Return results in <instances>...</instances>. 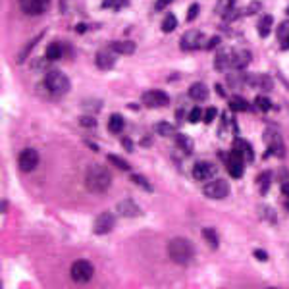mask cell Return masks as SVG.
Masks as SVG:
<instances>
[{
    "label": "cell",
    "mask_w": 289,
    "mask_h": 289,
    "mask_svg": "<svg viewBox=\"0 0 289 289\" xmlns=\"http://www.w3.org/2000/svg\"><path fill=\"white\" fill-rule=\"evenodd\" d=\"M112 184V176L110 172L106 170L105 166H89L87 168V174H85V185L91 193H105L106 189Z\"/></svg>",
    "instance_id": "1"
},
{
    "label": "cell",
    "mask_w": 289,
    "mask_h": 289,
    "mask_svg": "<svg viewBox=\"0 0 289 289\" xmlns=\"http://www.w3.org/2000/svg\"><path fill=\"white\" fill-rule=\"evenodd\" d=\"M168 255L176 264H189L193 261L195 247H193V243L189 239L176 237V239H172L168 243Z\"/></svg>",
    "instance_id": "2"
},
{
    "label": "cell",
    "mask_w": 289,
    "mask_h": 289,
    "mask_svg": "<svg viewBox=\"0 0 289 289\" xmlns=\"http://www.w3.org/2000/svg\"><path fill=\"white\" fill-rule=\"evenodd\" d=\"M45 87H47L53 95L62 97V95H66V93L70 91V79H68V76H66L64 72L53 70V72H49L47 78H45Z\"/></svg>",
    "instance_id": "3"
},
{
    "label": "cell",
    "mask_w": 289,
    "mask_h": 289,
    "mask_svg": "<svg viewBox=\"0 0 289 289\" xmlns=\"http://www.w3.org/2000/svg\"><path fill=\"white\" fill-rule=\"evenodd\" d=\"M72 280L74 282H78V284H87L91 278H93V274H95V268H93V264L89 263V261H76V263L72 264Z\"/></svg>",
    "instance_id": "4"
},
{
    "label": "cell",
    "mask_w": 289,
    "mask_h": 289,
    "mask_svg": "<svg viewBox=\"0 0 289 289\" xmlns=\"http://www.w3.org/2000/svg\"><path fill=\"white\" fill-rule=\"evenodd\" d=\"M205 195L209 199H226L230 195V185L226 180H212L205 185Z\"/></svg>",
    "instance_id": "5"
},
{
    "label": "cell",
    "mask_w": 289,
    "mask_h": 289,
    "mask_svg": "<svg viewBox=\"0 0 289 289\" xmlns=\"http://www.w3.org/2000/svg\"><path fill=\"white\" fill-rule=\"evenodd\" d=\"M264 141L268 145V153L270 155H276V157H284V139L282 135L276 131V130H266L264 133Z\"/></svg>",
    "instance_id": "6"
},
{
    "label": "cell",
    "mask_w": 289,
    "mask_h": 289,
    "mask_svg": "<svg viewBox=\"0 0 289 289\" xmlns=\"http://www.w3.org/2000/svg\"><path fill=\"white\" fill-rule=\"evenodd\" d=\"M51 0H20V8L27 16H41L49 10Z\"/></svg>",
    "instance_id": "7"
},
{
    "label": "cell",
    "mask_w": 289,
    "mask_h": 289,
    "mask_svg": "<svg viewBox=\"0 0 289 289\" xmlns=\"http://www.w3.org/2000/svg\"><path fill=\"white\" fill-rule=\"evenodd\" d=\"M170 103V97L160 91V89H153V91H147L143 95V105L149 106V108H162Z\"/></svg>",
    "instance_id": "8"
},
{
    "label": "cell",
    "mask_w": 289,
    "mask_h": 289,
    "mask_svg": "<svg viewBox=\"0 0 289 289\" xmlns=\"http://www.w3.org/2000/svg\"><path fill=\"white\" fill-rule=\"evenodd\" d=\"M18 164H20V170L22 172H33L39 164V153L35 149H26L20 153L18 157Z\"/></svg>",
    "instance_id": "9"
},
{
    "label": "cell",
    "mask_w": 289,
    "mask_h": 289,
    "mask_svg": "<svg viewBox=\"0 0 289 289\" xmlns=\"http://www.w3.org/2000/svg\"><path fill=\"white\" fill-rule=\"evenodd\" d=\"M114 226H116V218H114V214H112V212H103V214L97 216L93 230H95L97 236H105V234H108V232H112Z\"/></svg>",
    "instance_id": "10"
},
{
    "label": "cell",
    "mask_w": 289,
    "mask_h": 289,
    "mask_svg": "<svg viewBox=\"0 0 289 289\" xmlns=\"http://www.w3.org/2000/svg\"><path fill=\"white\" fill-rule=\"evenodd\" d=\"M203 41H205V33H201V31H187V33H184V37L180 39V47H182V51H195V49H199L203 45Z\"/></svg>",
    "instance_id": "11"
},
{
    "label": "cell",
    "mask_w": 289,
    "mask_h": 289,
    "mask_svg": "<svg viewBox=\"0 0 289 289\" xmlns=\"http://www.w3.org/2000/svg\"><path fill=\"white\" fill-rule=\"evenodd\" d=\"M226 166H228V172L232 178H241L243 176V166H245V158L241 157L237 151H232L230 157L226 160Z\"/></svg>",
    "instance_id": "12"
},
{
    "label": "cell",
    "mask_w": 289,
    "mask_h": 289,
    "mask_svg": "<svg viewBox=\"0 0 289 289\" xmlns=\"http://www.w3.org/2000/svg\"><path fill=\"white\" fill-rule=\"evenodd\" d=\"M214 176H216V166L212 162H197L193 166V178L199 180V182L210 180Z\"/></svg>",
    "instance_id": "13"
},
{
    "label": "cell",
    "mask_w": 289,
    "mask_h": 289,
    "mask_svg": "<svg viewBox=\"0 0 289 289\" xmlns=\"http://www.w3.org/2000/svg\"><path fill=\"white\" fill-rule=\"evenodd\" d=\"M116 51H112V49H103V51H99L97 53V66L101 68V70H112L114 68V64H116Z\"/></svg>",
    "instance_id": "14"
},
{
    "label": "cell",
    "mask_w": 289,
    "mask_h": 289,
    "mask_svg": "<svg viewBox=\"0 0 289 289\" xmlns=\"http://www.w3.org/2000/svg\"><path fill=\"white\" fill-rule=\"evenodd\" d=\"M118 212L122 214V216H126V218H135V216H139L141 214V209L133 203L131 199H126V201H120L118 203Z\"/></svg>",
    "instance_id": "15"
},
{
    "label": "cell",
    "mask_w": 289,
    "mask_h": 289,
    "mask_svg": "<svg viewBox=\"0 0 289 289\" xmlns=\"http://www.w3.org/2000/svg\"><path fill=\"white\" fill-rule=\"evenodd\" d=\"M249 62H251V53L249 51H236V53H232V68L243 70L245 66H249Z\"/></svg>",
    "instance_id": "16"
},
{
    "label": "cell",
    "mask_w": 289,
    "mask_h": 289,
    "mask_svg": "<svg viewBox=\"0 0 289 289\" xmlns=\"http://www.w3.org/2000/svg\"><path fill=\"white\" fill-rule=\"evenodd\" d=\"M189 99H193V101H207L209 99V87L205 85V83H195V85H191V89H189Z\"/></svg>",
    "instance_id": "17"
},
{
    "label": "cell",
    "mask_w": 289,
    "mask_h": 289,
    "mask_svg": "<svg viewBox=\"0 0 289 289\" xmlns=\"http://www.w3.org/2000/svg\"><path fill=\"white\" fill-rule=\"evenodd\" d=\"M234 151H237L241 157L247 160V162H253V158H255L251 145H249L247 141H243V139H236V143H234Z\"/></svg>",
    "instance_id": "18"
},
{
    "label": "cell",
    "mask_w": 289,
    "mask_h": 289,
    "mask_svg": "<svg viewBox=\"0 0 289 289\" xmlns=\"http://www.w3.org/2000/svg\"><path fill=\"white\" fill-rule=\"evenodd\" d=\"M112 51H116L118 54H133L137 51V45L133 41H116L110 45Z\"/></svg>",
    "instance_id": "19"
},
{
    "label": "cell",
    "mask_w": 289,
    "mask_h": 289,
    "mask_svg": "<svg viewBox=\"0 0 289 289\" xmlns=\"http://www.w3.org/2000/svg\"><path fill=\"white\" fill-rule=\"evenodd\" d=\"M124 126H126V122H124V118L120 116V114H112L110 116V120H108V130L110 133H122L124 131Z\"/></svg>",
    "instance_id": "20"
},
{
    "label": "cell",
    "mask_w": 289,
    "mask_h": 289,
    "mask_svg": "<svg viewBox=\"0 0 289 289\" xmlns=\"http://www.w3.org/2000/svg\"><path fill=\"white\" fill-rule=\"evenodd\" d=\"M45 56L49 58V60H60L62 56H64V51H62V45L60 43H51L49 47H47V53H45Z\"/></svg>",
    "instance_id": "21"
},
{
    "label": "cell",
    "mask_w": 289,
    "mask_h": 289,
    "mask_svg": "<svg viewBox=\"0 0 289 289\" xmlns=\"http://www.w3.org/2000/svg\"><path fill=\"white\" fill-rule=\"evenodd\" d=\"M176 143H178V147L184 151L185 155H189V153L193 151V141H191V137H187V135H184V133L176 135Z\"/></svg>",
    "instance_id": "22"
},
{
    "label": "cell",
    "mask_w": 289,
    "mask_h": 289,
    "mask_svg": "<svg viewBox=\"0 0 289 289\" xmlns=\"http://www.w3.org/2000/svg\"><path fill=\"white\" fill-rule=\"evenodd\" d=\"M230 108L234 112H247L249 110V103L243 97H232L230 99Z\"/></svg>",
    "instance_id": "23"
},
{
    "label": "cell",
    "mask_w": 289,
    "mask_h": 289,
    "mask_svg": "<svg viewBox=\"0 0 289 289\" xmlns=\"http://www.w3.org/2000/svg\"><path fill=\"white\" fill-rule=\"evenodd\" d=\"M272 16H263L261 22H259V35L261 37H268L270 35V29H272Z\"/></svg>",
    "instance_id": "24"
},
{
    "label": "cell",
    "mask_w": 289,
    "mask_h": 289,
    "mask_svg": "<svg viewBox=\"0 0 289 289\" xmlns=\"http://www.w3.org/2000/svg\"><path fill=\"white\" fill-rule=\"evenodd\" d=\"M176 27H178L176 16H174V14H168V16L164 18V22H162V31H164V33H172Z\"/></svg>",
    "instance_id": "25"
},
{
    "label": "cell",
    "mask_w": 289,
    "mask_h": 289,
    "mask_svg": "<svg viewBox=\"0 0 289 289\" xmlns=\"http://www.w3.org/2000/svg\"><path fill=\"white\" fill-rule=\"evenodd\" d=\"M130 4V0H103V8L108 10H122Z\"/></svg>",
    "instance_id": "26"
},
{
    "label": "cell",
    "mask_w": 289,
    "mask_h": 289,
    "mask_svg": "<svg viewBox=\"0 0 289 289\" xmlns=\"http://www.w3.org/2000/svg\"><path fill=\"white\" fill-rule=\"evenodd\" d=\"M203 237L207 239V243L210 245L212 249H216V247H218V234H216L212 228H205V230H203Z\"/></svg>",
    "instance_id": "27"
},
{
    "label": "cell",
    "mask_w": 289,
    "mask_h": 289,
    "mask_svg": "<svg viewBox=\"0 0 289 289\" xmlns=\"http://www.w3.org/2000/svg\"><path fill=\"white\" fill-rule=\"evenodd\" d=\"M157 131H158V135H162V137H170V135L176 133V128H174L172 124H168V122H160L157 126Z\"/></svg>",
    "instance_id": "28"
},
{
    "label": "cell",
    "mask_w": 289,
    "mask_h": 289,
    "mask_svg": "<svg viewBox=\"0 0 289 289\" xmlns=\"http://www.w3.org/2000/svg\"><path fill=\"white\" fill-rule=\"evenodd\" d=\"M255 108H257L259 112H268V110L272 108V103L268 101V97H257V99H255Z\"/></svg>",
    "instance_id": "29"
},
{
    "label": "cell",
    "mask_w": 289,
    "mask_h": 289,
    "mask_svg": "<svg viewBox=\"0 0 289 289\" xmlns=\"http://www.w3.org/2000/svg\"><path fill=\"white\" fill-rule=\"evenodd\" d=\"M108 162H112L116 168H120V170H130V164L124 160V158L116 157V155H108Z\"/></svg>",
    "instance_id": "30"
},
{
    "label": "cell",
    "mask_w": 289,
    "mask_h": 289,
    "mask_svg": "<svg viewBox=\"0 0 289 289\" xmlns=\"http://www.w3.org/2000/svg\"><path fill=\"white\" fill-rule=\"evenodd\" d=\"M276 35H278L280 43H282V41H286V39L289 37V22L280 24V26H278V29H276Z\"/></svg>",
    "instance_id": "31"
},
{
    "label": "cell",
    "mask_w": 289,
    "mask_h": 289,
    "mask_svg": "<svg viewBox=\"0 0 289 289\" xmlns=\"http://www.w3.org/2000/svg\"><path fill=\"white\" fill-rule=\"evenodd\" d=\"M201 120H205V110L193 108L191 114H189V122H191V124H197V122H201Z\"/></svg>",
    "instance_id": "32"
},
{
    "label": "cell",
    "mask_w": 289,
    "mask_h": 289,
    "mask_svg": "<svg viewBox=\"0 0 289 289\" xmlns=\"http://www.w3.org/2000/svg\"><path fill=\"white\" fill-rule=\"evenodd\" d=\"M43 35H45V33H41V35H37V37H35V39H33V41H31L29 45H27L26 49H24V53L20 54V58H18V62H24V60H26V56H27V54H29V53H31V49H33V47H35V45L39 43V39H41Z\"/></svg>",
    "instance_id": "33"
},
{
    "label": "cell",
    "mask_w": 289,
    "mask_h": 289,
    "mask_svg": "<svg viewBox=\"0 0 289 289\" xmlns=\"http://www.w3.org/2000/svg\"><path fill=\"white\" fill-rule=\"evenodd\" d=\"M131 182H133V184H137V185H141L145 191H153V185L149 184V182H147L143 176H137V174H135V176H131Z\"/></svg>",
    "instance_id": "34"
},
{
    "label": "cell",
    "mask_w": 289,
    "mask_h": 289,
    "mask_svg": "<svg viewBox=\"0 0 289 289\" xmlns=\"http://www.w3.org/2000/svg\"><path fill=\"white\" fill-rule=\"evenodd\" d=\"M79 124H81L83 128H87V130H91V128H97V120H95L93 116H83V118L79 120Z\"/></svg>",
    "instance_id": "35"
},
{
    "label": "cell",
    "mask_w": 289,
    "mask_h": 289,
    "mask_svg": "<svg viewBox=\"0 0 289 289\" xmlns=\"http://www.w3.org/2000/svg\"><path fill=\"white\" fill-rule=\"evenodd\" d=\"M257 81H259L257 85H259L261 89H264V91L272 89V79L268 78V76H259V78H257Z\"/></svg>",
    "instance_id": "36"
},
{
    "label": "cell",
    "mask_w": 289,
    "mask_h": 289,
    "mask_svg": "<svg viewBox=\"0 0 289 289\" xmlns=\"http://www.w3.org/2000/svg\"><path fill=\"white\" fill-rule=\"evenodd\" d=\"M216 116H218V110H216L214 106H210V108H207V110H205V124H212Z\"/></svg>",
    "instance_id": "37"
},
{
    "label": "cell",
    "mask_w": 289,
    "mask_h": 289,
    "mask_svg": "<svg viewBox=\"0 0 289 289\" xmlns=\"http://www.w3.org/2000/svg\"><path fill=\"white\" fill-rule=\"evenodd\" d=\"M199 12H201L199 4H191V6H189V12H187V20H189V22H193V20L199 16Z\"/></svg>",
    "instance_id": "38"
},
{
    "label": "cell",
    "mask_w": 289,
    "mask_h": 289,
    "mask_svg": "<svg viewBox=\"0 0 289 289\" xmlns=\"http://www.w3.org/2000/svg\"><path fill=\"white\" fill-rule=\"evenodd\" d=\"M259 182L263 184V193H266L268 191V185H270V172H264L263 176L259 178Z\"/></svg>",
    "instance_id": "39"
},
{
    "label": "cell",
    "mask_w": 289,
    "mask_h": 289,
    "mask_svg": "<svg viewBox=\"0 0 289 289\" xmlns=\"http://www.w3.org/2000/svg\"><path fill=\"white\" fill-rule=\"evenodd\" d=\"M218 45H220V37H212L210 41L205 45V49H207V51H212V49H216Z\"/></svg>",
    "instance_id": "40"
},
{
    "label": "cell",
    "mask_w": 289,
    "mask_h": 289,
    "mask_svg": "<svg viewBox=\"0 0 289 289\" xmlns=\"http://www.w3.org/2000/svg\"><path fill=\"white\" fill-rule=\"evenodd\" d=\"M170 2H172V0H157V6H155V10H157V12L164 10V8H166Z\"/></svg>",
    "instance_id": "41"
},
{
    "label": "cell",
    "mask_w": 289,
    "mask_h": 289,
    "mask_svg": "<svg viewBox=\"0 0 289 289\" xmlns=\"http://www.w3.org/2000/svg\"><path fill=\"white\" fill-rule=\"evenodd\" d=\"M255 257L259 259V261H268V255H266V251H255Z\"/></svg>",
    "instance_id": "42"
},
{
    "label": "cell",
    "mask_w": 289,
    "mask_h": 289,
    "mask_svg": "<svg viewBox=\"0 0 289 289\" xmlns=\"http://www.w3.org/2000/svg\"><path fill=\"white\" fill-rule=\"evenodd\" d=\"M122 143H124V147H126V151H130V153H131V151H133L131 139H124V141H122Z\"/></svg>",
    "instance_id": "43"
},
{
    "label": "cell",
    "mask_w": 289,
    "mask_h": 289,
    "mask_svg": "<svg viewBox=\"0 0 289 289\" xmlns=\"http://www.w3.org/2000/svg\"><path fill=\"white\" fill-rule=\"evenodd\" d=\"M282 193H284L286 197H289V184H284V185H282Z\"/></svg>",
    "instance_id": "44"
},
{
    "label": "cell",
    "mask_w": 289,
    "mask_h": 289,
    "mask_svg": "<svg viewBox=\"0 0 289 289\" xmlns=\"http://www.w3.org/2000/svg\"><path fill=\"white\" fill-rule=\"evenodd\" d=\"M282 49H284V51H289V37L286 41H282Z\"/></svg>",
    "instance_id": "45"
},
{
    "label": "cell",
    "mask_w": 289,
    "mask_h": 289,
    "mask_svg": "<svg viewBox=\"0 0 289 289\" xmlns=\"http://www.w3.org/2000/svg\"><path fill=\"white\" fill-rule=\"evenodd\" d=\"M85 29H87V27H85V26H78V31H79V33H83Z\"/></svg>",
    "instance_id": "46"
},
{
    "label": "cell",
    "mask_w": 289,
    "mask_h": 289,
    "mask_svg": "<svg viewBox=\"0 0 289 289\" xmlns=\"http://www.w3.org/2000/svg\"><path fill=\"white\" fill-rule=\"evenodd\" d=\"M288 210H289V203H288Z\"/></svg>",
    "instance_id": "47"
}]
</instances>
